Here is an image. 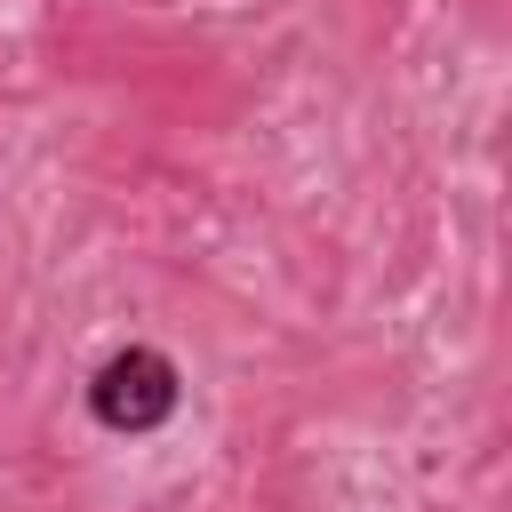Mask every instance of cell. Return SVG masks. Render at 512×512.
I'll list each match as a JSON object with an SVG mask.
<instances>
[{"label": "cell", "instance_id": "cell-1", "mask_svg": "<svg viewBox=\"0 0 512 512\" xmlns=\"http://www.w3.org/2000/svg\"><path fill=\"white\" fill-rule=\"evenodd\" d=\"M176 400H184V376H176V360L160 344H128V352H112L88 376V416L104 432H128V440L136 432H160L176 416Z\"/></svg>", "mask_w": 512, "mask_h": 512}]
</instances>
